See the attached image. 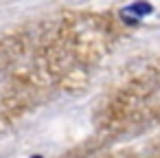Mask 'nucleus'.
Returning <instances> with one entry per match:
<instances>
[{
  "label": "nucleus",
  "mask_w": 160,
  "mask_h": 158,
  "mask_svg": "<svg viewBox=\"0 0 160 158\" xmlns=\"http://www.w3.org/2000/svg\"><path fill=\"white\" fill-rule=\"evenodd\" d=\"M153 11L151 3H147V0H136V3H132L129 7L123 9V16H132V18H145Z\"/></svg>",
  "instance_id": "1"
},
{
  "label": "nucleus",
  "mask_w": 160,
  "mask_h": 158,
  "mask_svg": "<svg viewBox=\"0 0 160 158\" xmlns=\"http://www.w3.org/2000/svg\"><path fill=\"white\" fill-rule=\"evenodd\" d=\"M31 158H44V156H40V154H35V156H31Z\"/></svg>",
  "instance_id": "2"
}]
</instances>
